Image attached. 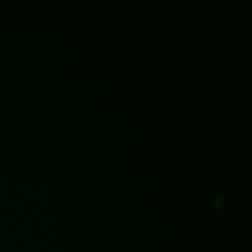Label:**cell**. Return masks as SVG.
Instances as JSON below:
<instances>
[]
</instances>
